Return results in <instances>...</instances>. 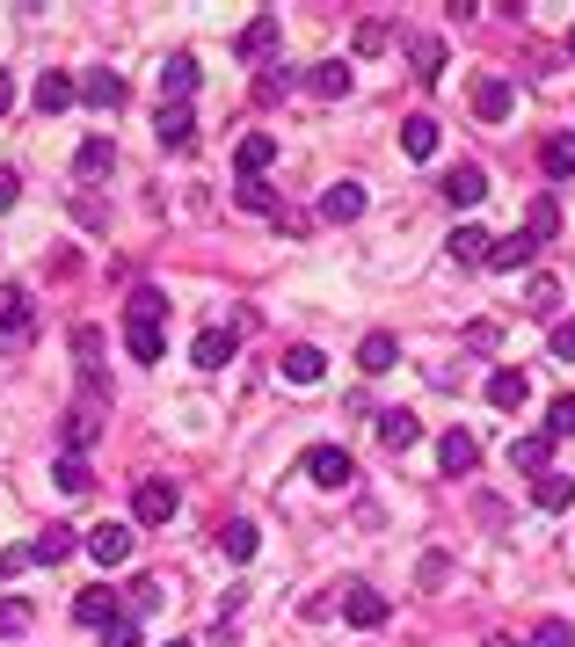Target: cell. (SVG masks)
<instances>
[{
    "label": "cell",
    "mask_w": 575,
    "mask_h": 647,
    "mask_svg": "<svg viewBox=\"0 0 575 647\" xmlns=\"http://www.w3.org/2000/svg\"><path fill=\"white\" fill-rule=\"evenodd\" d=\"M29 335H37V299H29L23 284H0V342L23 350Z\"/></svg>",
    "instance_id": "1"
},
{
    "label": "cell",
    "mask_w": 575,
    "mask_h": 647,
    "mask_svg": "<svg viewBox=\"0 0 575 647\" xmlns=\"http://www.w3.org/2000/svg\"><path fill=\"white\" fill-rule=\"evenodd\" d=\"M437 190H445V204H452V212H474L480 196H488V168H480V161H459V168H445V182H437Z\"/></svg>",
    "instance_id": "2"
},
{
    "label": "cell",
    "mask_w": 575,
    "mask_h": 647,
    "mask_svg": "<svg viewBox=\"0 0 575 647\" xmlns=\"http://www.w3.org/2000/svg\"><path fill=\"white\" fill-rule=\"evenodd\" d=\"M510 110H517V88H510L503 73H480V80H474V117L480 124H503Z\"/></svg>",
    "instance_id": "3"
},
{
    "label": "cell",
    "mask_w": 575,
    "mask_h": 647,
    "mask_svg": "<svg viewBox=\"0 0 575 647\" xmlns=\"http://www.w3.org/2000/svg\"><path fill=\"white\" fill-rule=\"evenodd\" d=\"M307 473L321 480V487H350V480H358V458L342 452V444H313V452H307Z\"/></svg>",
    "instance_id": "4"
},
{
    "label": "cell",
    "mask_w": 575,
    "mask_h": 647,
    "mask_svg": "<svg viewBox=\"0 0 575 647\" xmlns=\"http://www.w3.org/2000/svg\"><path fill=\"white\" fill-rule=\"evenodd\" d=\"M132 509H139V524H168L175 509H183V495H175V480H139Z\"/></svg>",
    "instance_id": "5"
},
{
    "label": "cell",
    "mask_w": 575,
    "mask_h": 647,
    "mask_svg": "<svg viewBox=\"0 0 575 647\" xmlns=\"http://www.w3.org/2000/svg\"><path fill=\"white\" fill-rule=\"evenodd\" d=\"M88 553H96L102 568H124V560H132V524H110V517H102V524L88 531Z\"/></svg>",
    "instance_id": "6"
},
{
    "label": "cell",
    "mask_w": 575,
    "mask_h": 647,
    "mask_svg": "<svg viewBox=\"0 0 575 647\" xmlns=\"http://www.w3.org/2000/svg\"><path fill=\"white\" fill-rule=\"evenodd\" d=\"M190 88H197V59H190V51H175L168 66H161V110H183Z\"/></svg>",
    "instance_id": "7"
},
{
    "label": "cell",
    "mask_w": 575,
    "mask_h": 647,
    "mask_svg": "<svg viewBox=\"0 0 575 647\" xmlns=\"http://www.w3.org/2000/svg\"><path fill=\"white\" fill-rule=\"evenodd\" d=\"M277 161V139L270 131H248L240 139V153H234V168H240V182H263V168Z\"/></svg>",
    "instance_id": "8"
},
{
    "label": "cell",
    "mask_w": 575,
    "mask_h": 647,
    "mask_svg": "<svg viewBox=\"0 0 575 647\" xmlns=\"http://www.w3.org/2000/svg\"><path fill=\"white\" fill-rule=\"evenodd\" d=\"M379 444L386 452H415V444H423V422H415L408 408H386L379 415Z\"/></svg>",
    "instance_id": "9"
},
{
    "label": "cell",
    "mask_w": 575,
    "mask_h": 647,
    "mask_svg": "<svg viewBox=\"0 0 575 647\" xmlns=\"http://www.w3.org/2000/svg\"><path fill=\"white\" fill-rule=\"evenodd\" d=\"M153 139H161V153H190V145H197V117H190V110H161Z\"/></svg>",
    "instance_id": "10"
},
{
    "label": "cell",
    "mask_w": 575,
    "mask_h": 647,
    "mask_svg": "<svg viewBox=\"0 0 575 647\" xmlns=\"http://www.w3.org/2000/svg\"><path fill=\"white\" fill-rule=\"evenodd\" d=\"M342 611H350V625H364V633H372V625H386V619H393V604H386L379 589H364V582H358V589H350V597H342Z\"/></svg>",
    "instance_id": "11"
},
{
    "label": "cell",
    "mask_w": 575,
    "mask_h": 647,
    "mask_svg": "<svg viewBox=\"0 0 575 647\" xmlns=\"http://www.w3.org/2000/svg\"><path fill=\"white\" fill-rule=\"evenodd\" d=\"M190 357H197V371H226L234 364V328H204Z\"/></svg>",
    "instance_id": "12"
},
{
    "label": "cell",
    "mask_w": 575,
    "mask_h": 647,
    "mask_svg": "<svg viewBox=\"0 0 575 647\" xmlns=\"http://www.w3.org/2000/svg\"><path fill=\"white\" fill-rule=\"evenodd\" d=\"M307 88L321 102H342L350 96V66H342V59H321V66H307Z\"/></svg>",
    "instance_id": "13"
},
{
    "label": "cell",
    "mask_w": 575,
    "mask_h": 647,
    "mask_svg": "<svg viewBox=\"0 0 575 647\" xmlns=\"http://www.w3.org/2000/svg\"><path fill=\"white\" fill-rule=\"evenodd\" d=\"M393 364H401V342H393V335H364V350H358V371H364V379H386Z\"/></svg>",
    "instance_id": "14"
},
{
    "label": "cell",
    "mask_w": 575,
    "mask_h": 647,
    "mask_svg": "<svg viewBox=\"0 0 575 647\" xmlns=\"http://www.w3.org/2000/svg\"><path fill=\"white\" fill-rule=\"evenodd\" d=\"M437 458H445V473H474V466H480V444H474V430H445Z\"/></svg>",
    "instance_id": "15"
},
{
    "label": "cell",
    "mask_w": 575,
    "mask_h": 647,
    "mask_svg": "<svg viewBox=\"0 0 575 647\" xmlns=\"http://www.w3.org/2000/svg\"><path fill=\"white\" fill-rule=\"evenodd\" d=\"M358 212H364V182H328V196H321V218H336V226H350Z\"/></svg>",
    "instance_id": "16"
},
{
    "label": "cell",
    "mask_w": 575,
    "mask_h": 647,
    "mask_svg": "<svg viewBox=\"0 0 575 647\" xmlns=\"http://www.w3.org/2000/svg\"><path fill=\"white\" fill-rule=\"evenodd\" d=\"M547 458H553V436L547 430H539V436H510V466H525V473H553Z\"/></svg>",
    "instance_id": "17"
},
{
    "label": "cell",
    "mask_w": 575,
    "mask_h": 647,
    "mask_svg": "<svg viewBox=\"0 0 575 647\" xmlns=\"http://www.w3.org/2000/svg\"><path fill=\"white\" fill-rule=\"evenodd\" d=\"M255 546H263V531L248 524V517H234V524H218V553H226V560H255Z\"/></svg>",
    "instance_id": "18"
},
{
    "label": "cell",
    "mask_w": 575,
    "mask_h": 647,
    "mask_svg": "<svg viewBox=\"0 0 575 647\" xmlns=\"http://www.w3.org/2000/svg\"><path fill=\"white\" fill-rule=\"evenodd\" d=\"M488 401H496L503 415H517L532 401V379H525V371H496V379H488Z\"/></svg>",
    "instance_id": "19"
},
{
    "label": "cell",
    "mask_w": 575,
    "mask_h": 647,
    "mask_svg": "<svg viewBox=\"0 0 575 647\" xmlns=\"http://www.w3.org/2000/svg\"><path fill=\"white\" fill-rule=\"evenodd\" d=\"M553 233H561V204H553V196H532V212H525V240H532V248H547Z\"/></svg>",
    "instance_id": "20"
},
{
    "label": "cell",
    "mask_w": 575,
    "mask_h": 647,
    "mask_svg": "<svg viewBox=\"0 0 575 647\" xmlns=\"http://www.w3.org/2000/svg\"><path fill=\"white\" fill-rule=\"evenodd\" d=\"M539 168H547L553 182H568L575 175V131H553V139L539 145Z\"/></svg>",
    "instance_id": "21"
},
{
    "label": "cell",
    "mask_w": 575,
    "mask_h": 647,
    "mask_svg": "<svg viewBox=\"0 0 575 647\" xmlns=\"http://www.w3.org/2000/svg\"><path fill=\"white\" fill-rule=\"evenodd\" d=\"M110 161H117V145H110V139H80L73 175H80V182H96V175H110Z\"/></svg>",
    "instance_id": "22"
},
{
    "label": "cell",
    "mask_w": 575,
    "mask_h": 647,
    "mask_svg": "<svg viewBox=\"0 0 575 647\" xmlns=\"http://www.w3.org/2000/svg\"><path fill=\"white\" fill-rule=\"evenodd\" d=\"M124 342H132V357H139V364H161V350H168L161 320H132V328H124Z\"/></svg>",
    "instance_id": "23"
},
{
    "label": "cell",
    "mask_w": 575,
    "mask_h": 647,
    "mask_svg": "<svg viewBox=\"0 0 575 647\" xmlns=\"http://www.w3.org/2000/svg\"><path fill=\"white\" fill-rule=\"evenodd\" d=\"M66 553H73V531H66V524H51V531H37V538H29V560H37V568H59Z\"/></svg>",
    "instance_id": "24"
},
{
    "label": "cell",
    "mask_w": 575,
    "mask_h": 647,
    "mask_svg": "<svg viewBox=\"0 0 575 647\" xmlns=\"http://www.w3.org/2000/svg\"><path fill=\"white\" fill-rule=\"evenodd\" d=\"M73 619H80V625H96V633H102V625L117 619V597H110V589H80V597H73Z\"/></svg>",
    "instance_id": "25"
},
{
    "label": "cell",
    "mask_w": 575,
    "mask_h": 647,
    "mask_svg": "<svg viewBox=\"0 0 575 647\" xmlns=\"http://www.w3.org/2000/svg\"><path fill=\"white\" fill-rule=\"evenodd\" d=\"M321 371H328V357H321L313 342H299V350H285V379H291V385H313Z\"/></svg>",
    "instance_id": "26"
},
{
    "label": "cell",
    "mask_w": 575,
    "mask_h": 647,
    "mask_svg": "<svg viewBox=\"0 0 575 647\" xmlns=\"http://www.w3.org/2000/svg\"><path fill=\"white\" fill-rule=\"evenodd\" d=\"M532 503H539V509H568L575 503V480L568 473H539V480H532Z\"/></svg>",
    "instance_id": "27"
},
{
    "label": "cell",
    "mask_w": 575,
    "mask_h": 647,
    "mask_svg": "<svg viewBox=\"0 0 575 647\" xmlns=\"http://www.w3.org/2000/svg\"><path fill=\"white\" fill-rule=\"evenodd\" d=\"M73 96H80V80H66V73H45V80H37V110H45V117H51V110H66Z\"/></svg>",
    "instance_id": "28"
},
{
    "label": "cell",
    "mask_w": 575,
    "mask_h": 647,
    "mask_svg": "<svg viewBox=\"0 0 575 647\" xmlns=\"http://www.w3.org/2000/svg\"><path fill=\"white\" fill-rule=\"evenodd\" d=\"M80 102H96V110H117V102H124V80H117V73H88V80H80Z\"/></svg>",
    "instance_id": "29"
},
{
    "label": "cell",
    "mask_w": 575,
    "mask_h": 647,
    "mask_svg": "<svg viewBox=\"0 0 575 647\" xmlns=\"http://www.w3.org/2000/svg\"><path fill=\"white\" fill-rule=\"evenodd\" d=\"M51 480H59L66 495H88V487H96V473H88V458H80V452L59 458V466H51Z\"/></svg>",
    "instance_id": "30"
},
{
    "label": "cell",
    "mask_w": 575,
    "mask_h": 647,
    "mask_svg": "<svg viewBox=\"0 0 575 647\" xmlns=\"http://www.w3.org/2000/svg\"><path fill=\"white\" fill-rule=\"evenodd\" d=\"M532 263V240L510 233V240H488V269H525Z\"/></svg>",
    "instance_id": "31"
},
{
    "label": "cell",
    "mask_w": 575,
    "mask_h": 647,
    "mask_svg": "<svg viewBox=\"0 0 575 647\" xmlns=\"http://www.w3.org/2000/svg\"><path fill=\"white\" fill-rule=\"evenodd\" d=\"M270 45H277V15H255V23L240 29V45H234V51H240V59H263Z\"/></svg>",
    "instance_id": "32"
},
{
    "label": "cell",
    "mask_w": 575,
    "mask_h": 647,
    "mask_svg": "<svg viewBox=\"0 0 575 647\" xmlns=\"http://www.w3.org/2000/svg\"><path fill=\"white\" fill-rule=\"evenodd\" d=\"M445 248H452V263H466V269L488 263V233H480V226H459V233L445 240Z\"/></svg>",
    "instance_id": "33"
},
{
    "label": "cell",
    "mask_w": 575,
    "mask_h": 647,
    "mask_svg": "<svg viewBox=\"0 0 575 647\" xmlns=\"http://www.w3.org/2000/svg\"><path fill=\"white\" fill-rule=\"evenodd\" d=\"M401 153L430 161V153H437V124H430V117H408V124H401Z\"/></svg>",
    "instance_id": "34"
},
{
    "label": "cell",
    "mask_w": 575,
    "mask_h": 647,
    "mask_svg": "<svg viewBox=\"0 0 575 647\" xmlns=\"http://www.w3.org/2000/svg\"><path fill=\"white\" fill-rule=\"evenodd\" d=\"M408 59H415V80H437V73H445V45H437V37H415Z\"/></svg>",
    "instance_id": "35"
},
{
    "label": "cell",
    "mask_w": 575,
    "mask_h": 647,
    "mask_svg": "<svg viewBox=\"0 0 575 647\" xmlns=\"http://www.w3.org/2000/svg\"><path fill=\"white\" fill-rule=\"evenodd\" d=\"M532 647H575V625H568V619H539Z\"/></svg>",
    "instance_id": "36"
},
{
    "label": "cell",
    "mask_w": 575,
    "mask_h": 647,
    "mask_svg": "<svg viewBox=\"0 0 575 647\" xmlns=\"http://www.w3.org/2000/svg\"><path fill=\"white\" fill-rule=\"evenodd\" d=\"M15 633H29V604H23V597L0 604V640H15Z\"/></svg>",
    "instance_id": "37"
},
{
    "label": "cell",
    "mask_w": 575,
    "mask_h": 647,
    "mask_svg": "<svg viewBox=\"0 0 575 647\" xmlns=\"http://www.w3.org/2000/svg\"><path fill=\"white\" fill-rule=\"evenodd\" d=\"M547 436H575V393H561L547 408Z\"/></svg>",
    "instance_id": "38"
},
{
    "label": "cell",
    "mask_w": 575,
    "mask_h": 647,
    "mask_svg": "<svg viewBox=\"0 0 575 647\" xmlns=\"http://www.w3.org/2000/svg\"><path fill=\"white\" fill-rule=\"evenodd\" d=\"M96 444V415H66V452H88Z\"/></svg>",
    "instance_id": "39"
},
{
    "label": "cell",
    "mask_w": 575,
    "mask_h": 647,
    "mask_svg": "<svg viewBox=\"0 0 575 647\" xmlns=\"http://www.w3.org/2000/svg\"><path fill=\"white\" fill-rule=\"evenodd\" d=\"M240 204H248V212H277V190H270V182H240Z\"/></svg>",
    "instance_id": "40"
},
{
    "label": "cell",
    "mask_w": 575,
    "mask_h": 647,
    "mask_svg": "<svg viewBox=\"0 0 575 647\" xmlns=\"http://www.w3.org/2000/svg\"><path fill=\"white\" fill-rule=\"evenodd\" d=\"M561 306V284L553 277H532V313H553Z\"/></svg>",
    "instance_id": "41"
},
{
    "label": "cell",
    "mask_w": 575,
    "mask_h": 647,
    "mask_svg": "<svg viewBox=\"0 0 575 647\" xmlns=\"http://www.w3.org/2000/svg\"><path fill=\"white\" fill-rule=\"evenodd\" d=\"M102 647H139V625H132V619H110V625H102Z\"/></svg>",
    "instance_id": "42"
},
{
    "label": "cell",
    "mask_w": 575,
    "mask_h": 647,
    "mask_svg": "<svg viewBox=\"0 0 575 647\" xmlns=\"http://www.w3.org/2000/svg\"><path fill=\"white\" fill-rule=\"evenodd\" d=\"M553 357L575 364V320H561V328H553Z\"/></svg>",
    "instance_id": "43"
},
{
    "label": "cell",
    "mask_w": 575,
    "mask_h": 647,
    "mask_svg": "<svg viewBox=\"0 0 575 647\" xmlns=\"http://www.w3.org/2000/svg\"><path fill=\"white\" fill-rule=\"evenodd\" d=\"M73 350H80V364H96V357H102V335H96V328H80V335H73Z\"/></svg>",
    "instance_id": "44"
},
{
    "label": "cell",
    "mask_w": 575,
    "mask_h": 647,
    "mask_svg": "<svg viewBox=\"0 0 575 647\" xmlns=\"http://www.w3.org/2000/svg\"><path fill=\"white\" fill-rule=\"evenodd\" d=\"M153 604H161V589H153V582L139 575V582H132V611H153Z\"/></svg>",
    "instance_id": "45"
},
{
    "label": "cell",
    "mask_w": 575,
    "mask_h": 647,
    "mask_svg": "<svg viewBox=\"0 0 575 647\" xmlns=\"http://www.w3.org/2000/svg\"><path fill=\"white\" fill-rule=\"evenodd\" d=\"M15 196H23V175H15V168H0V212H8Z\"/></svg>",
    "instance_id": "46"
},
{
    "label": "cell",
    "mask_w": 575,
    "mask_h": 647,
    "mask_svg": "<svg viewBox=\"0 0 575 647\" xmlns=\"http://www.w3.org/2000/svg\"><path fill=\"white\" fill-rule=\"evenodd\" d=\"M23 568H29V546H8V553H0V575H23Z\"/></svg>",
    "instance_id": "47"
},
{
    "label": "cell",
    "mask_w": 575,
    "mask_h": 647,
    "mask_svg": "<svg viewBox=\"0 0 575 647\" xmlns=\"http://www.w3.org/2000/svg\"><path fill=\"white\" fill-rule=\"evenodd\" d=\"M8 102H15V88H8V73H0V110H8Z\"/></svg>",
    "instance_id": "48"
},
{
    "label": "cell",
    "mask_w": 575,
    "mask_h": 647,
    "mask_svg": "<svg viewBox=\"0 0 575 647\" xmlns=\"http://www.w3.org/2000/svg\"><path fill=\"white\" fill-rule=\"evenodd\" d=\"M488 647H517V640H503V633H496V640H488Z\"/></svg>",
    "instance_id": "49"
},
{
    "label": "cell",
    "mask_w": 575,
    "mask_h": 647,
    "mask_svg": "<svg viewBox=\"0 0 575 647\" xmlns=\"http://www.w3.org/2000/svg\"><path fill=\"white\" fill-rule=\"evenodd\" d=\"M161 647H197V640H161Z\"/></svg>",
    "instance_id": "50"
},
{
    "label": "cell",
    "mask_w": 575,
    "mask_h": 647,
    "mask_svg": "<svg viewBox=\"0 0 575 647\" xmlns=\"http://www.w3.org/2000/svg\"><path fill=\"white\" fill-rule=\"evenodd\" d=\"M568 51H575V29H568Z\"/></svg>",
    "instance_id": "51"
}]
</instances>
